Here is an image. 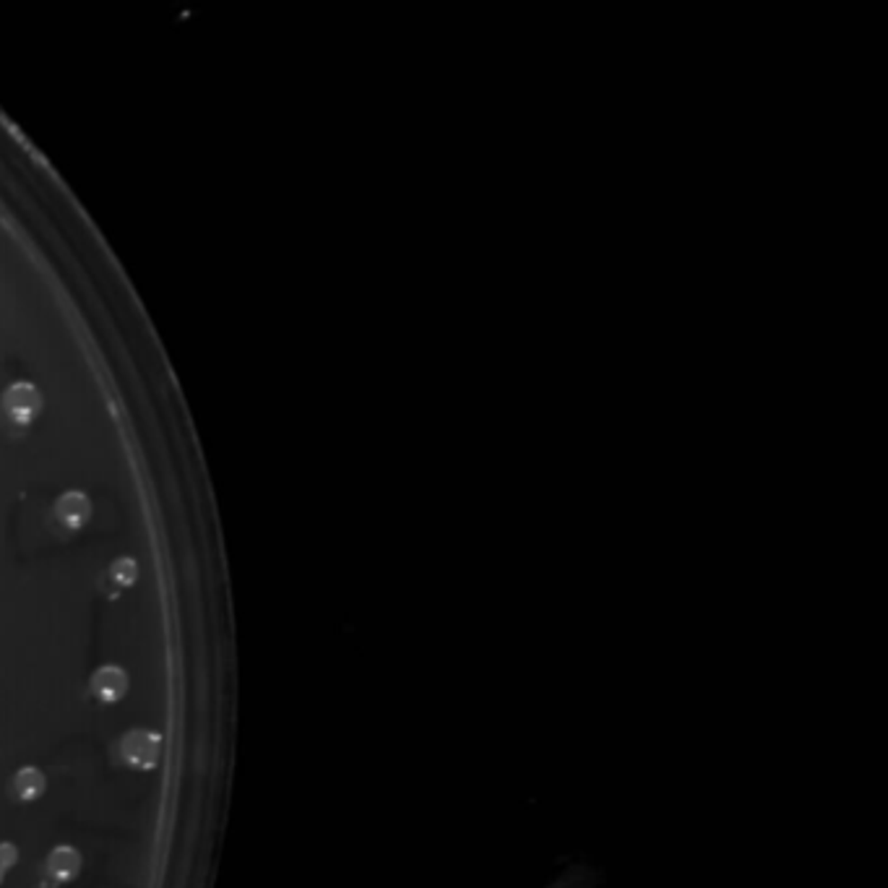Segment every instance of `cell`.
<instances>
[{"instance_id": "8", "label": "cell", "mask_w": 888, "mask_h": 888, "mask_svg": "<svg viewBox=\"0 0 888 888\" xmlns=\"http://www.w3.org/2000/svg\"><path fill=\"white\" fill-rule=\"evenodd\" d=\"M16 863H19V849H16V844H11V841H0V867L8 870V867H13Z\"/></svg>"}, {"instance_id": "6", "label": "cell", "mask_w": 888, "mask_h": 888, "mask_svg": "<svg viewBox=\"0 0 888 888\" xmlns=\"http://www.w3.org/2000/svg\"><path fill=\"white\" fill-rule=\"evenodd\" d=\"M45 790H48V776L37 766H24V768L16 771V776H13V794L22 803L40 800L45 794Z\"/></svg>"}, {"instance_id": "2", "label": "cell", "mask_w": 888, "mask_h": 888, "mask_svg": "<svg viewBox=\"0 0 888 888\" xmlns=\"http://www.w3.org/2000/svg\"><path fill=\"white\" fill-rule=\"evenodd\" d=\"M49 518H52V524L60 532L78 534L92 521V500H89V495L81 493V490H68V493L58 495L55 503H52Z\"/></svg>"}, {"instance_id": "5", "label": "cell", "mask_w": 888, "mask_h": 888, "mask_svg": "<svg viewBox=\"0 0 888 888\" xmlns=\"http://www.w3.org/2000/svg\"><path fill=\"white\" fill-rule=\"evenodd\" d=\"M45 867H48L49 881L55 886H66V884H71L76 875L81 873V855H78V849H74V847L60 844V847H55L48 855Z\"/></svg>"}, {"instance_id": "4", "label": "cell", "mask_w": 888, "mask_h": 888, "mask_svg": "<svg viewBox=\"0 0 888 888\" xmlns=\"http://www.w3.org/2000/svg\"><path fill=\"white\" fill-rule=\"evenodd\" d=\"M92 693L102 704H118L128 693V672L118 665L99 667L92 677Z\"/></svg>"}, {"instance_id": "7", "label": "cell", "mask_w": 888, "mask_h": 888, "mask_svg": "<svg viewBox=\"0 0 888 888\" xmlns=\"http://www.w3.org/2000/svg\"><path fill=\"white\" fill-rule=\"evenodd\" d=\"M104 581H107V587H110L112 594L130 589L139 581V563L133 558H128V555L112 561L110 568H107V573H104Z\"/></svg>"}, {"instance_id": "1", "label": "cell", "mask_w": 888, "mask_h": 888, "mask_svg": "<svg viewBox=\"0 0 888 888\" xmlns=\"http://www.w3.org/2000/svg\"><path fill=\"white\" fill-rule=\"evenodd\" d=\"M45 399L40 389L29 381H16L0 394V422L8 433L24 435L26 430L42 415Z\"/></svg>"}, {"instance_id": "3", "label": "cell", "mask_w": 888, "mask_h": 888, "mask_svg": "<svg viewBox=\"0 0 888 888\" xmlns=\"http://www.w3.org/2000/svg\"><path fill=\"white\" fill-rule=\"evenodd\" d=\"M121 750H123L125 764L139 768V771H148L159 761L162 738L157 732H148V730H130L121 742Z\"/></svg>"}, {"instance_id": "9", "label": "cell", "mask_w": 888, "mask_h": 888, "mask_svg": "<svg viewBox=\"0 0 888 888\" xmlns=\"http://www.w3.org/2000/svg\"><path fill=\"white\" fill-rule=\"evenodd\" d=\"M3 878H5V870L0 867V884H3Z\"/></svg>"}]
</instances>
